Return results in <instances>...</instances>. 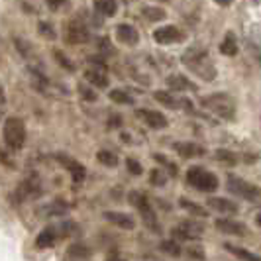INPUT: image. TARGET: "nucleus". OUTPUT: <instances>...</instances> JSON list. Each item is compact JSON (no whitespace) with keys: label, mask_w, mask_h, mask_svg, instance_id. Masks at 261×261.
<instances>
[{"label":"nucleus","mask_w":261,"mask_h":261,"mask_svg":"<svg viewBox=\"0 0 261 261\" xmlns=\"http://www.w3.org/2000/svg\"><path fill=\"white\" fill-rule=\"evenodd\" d=\"M181 61H183L185 65L189 67L195 75H198V77L204 79V81L216 79V69H214V65L208 61V55H206L204 49L191 47V49H187V51L183 53Z\"/></svg>","instance_id":"nucleus-1"},{"label":"nucleus","mask_w":261,"mask_h":261,"mask_svg":"<svg viewBox=\"0 0 261 261\" xmlns=\"http://www.w3.org/2000/svg\"><path fill=\"white\" fill-rule=\"evenodd\" d=\"M200 105L224 120H232L236 116V100L226 92H216L212 96H204V98H200Z\"/></svg>","instance_id":"nucleus-2"},{"label":"nucleus","mask_w":261,"mask_h":261,"mask_svg":"<svg viewBox=\"0 0 261 261\" xmlns=\"http://www.w3.org/2000/svg\"><path fill=\"white\" fill-rule=\"evenodd\" d=\"M2 138H4V144L8 145L10 149H22L24 144H26V126H24V122L16 116L6 118L4 128H2Z\"/></svg>","instance_id":"nucleus-3"},{"label":"nucleus","mask_w":261,"mask_h":261,"mask_svg":"<svg viewBox=\"0 0 261 261\" xmlns=\"http://www.w3.org/2000/svg\"><path fill=\"white\" fill-rule=\"evenodd\" d=\"M187 183L200 193H214L220 187L216 175H212L204 167H196V165L187 171Z\"/></svg>","instance_id":"nucleus-4"},{"label":"nucleus","mask_w":261,"mask_h":261,"mask_svg":"<svg viewBox=\"0 0 261 261\" xmlns=\"http://www.w3.org/2000/svg\"><path fill=\"white\" fill-rule=\"evenodd\" d=\"M128 202L140 212V216H142V220H144V224L147 226V228H151L153 232H159V222H157L155 212H153V208H151L149 198H147L144 193H140V191H132L130 195H128Z\"/></svg>","instance_id":"nucleus-5"},{"label":"nucleus","mask_w":261,"mask_h":261,"mask_svg":"<svg viewBox=\"0 0 261 261\" xmlns=\"http://www.w3.org/2000/svg\"><path fill=\"white\" fill-rule=\"evenodd\" d=\"M226 185H228V191L234 193L236 196H240V198H246V200H249V202H257V200H261L259 187L253 183H249V181H246V179H242V177H238V175H228Z\"/></svg>","instance_id":"nucleus-6"},{"label":"nucleus","mask_w":261,"mask_h":261,"mask_svg":"<svg viewBox=\"0 0 261 261\" xmlns=\"http://www.w3.org/2000/svg\"><path fill=\"white\" fill-rule=\"evenodd\" d=\"M171 234H173V240H177V242H195L204 234V224L198 220H185V222L177 224L171 230Z\"/></svg>","instance_id":"nucleus-7"},{"label":"nucleus","mask_w":261,"mask_h":261,"mask_svg":"<svg viewBox=\"0 0 261 261\" xmlns=\"http://www.w3.org/2000/svg\"><path fill=\"white\" fill-rule=\"evenodd\" d=\"M53 157H55V161H59V165H61V167L71 175V179H73L75 183H81V181L87 177V169H85V165H83V163H79L77 159L65 155V153H55Z\"/></svg>","instance_id":"nucleus-8"},{"label":"nucleus","mask_w":261,"mask_h":261,"mask_svg":"<svg viewBox=\"0 0 261 261\" xmlns=\"http://www.w3.org/2000/svg\"><path fill=\"white\" fill-rule=\"evenodd\" d=\"M136 116L140 118V120L144 122L147 128H151V130H163V128H167V126H169L167 118L163 116L161 112H157V110H149V108H138V110H136Z\"/></svg>","instance_id":"nucleus-9"},{"label":"nucleus","mask_w":261,"mask_h":261,"mask_svg":"<svg viewBox=\"0 0 261 261\" xmlns=\"http://www.w3.org/2000/svg\"><path fill=\"white\" fill-rule=\"evenodd\" d=\"M91 38V34H89V30L85 24H81L79 20H71L69 24H67V30H65V39L67 43H73V45H81V43H87Z\"/></svg>","instance_id":"nucleus-10"},{"label":"nucleus","mask_w":261,"mask_h":261,"mask_svg":"<svg viewBox=\"0 0 261 261\" xmlns=\"http://www.w3.org/2000/svg\"><path fill=\"white\" fill-rule=\"evenodd\" d=\"M185 36L183 32L179 30L177 26H163V28H157L155 32H153V39H155L157 43H161V45H171V43H177V41H181Z\"/></svg>","instance_id":"nucleus-11"},{"label":"nucleus","mask_w":261,"mask_h":261,"mask_svg":"<svg viewBox=\"0 0 261 261\" xmlns=\"http://www.w3.org/2000/svg\"><path fill=\"white\" fill-rule=\"evenodd\" d=\"M216 228H218L222 234L238 236V238H244V236L249 234L246 224L238 222V220H232V218H220V220H216Z\"/></svg>","instance_id":"nucleus-12"},{"label":"nucleus","mask_w":261,"mask_h":261,"mask_svg":"<svg viewBox=\"0 0 261 261\" xmlns=\"http://www.w3.org/2000/svg\"><path fill=\"white\" fill-rule=\"evenodd\" d=\"M105 220H108L110 224L118 226L120 230H134L136 228V220L132 218L130 214L126 212H118V210H106Z\"/></svg>","instance_id":"nucleus-13"},{"label":"nucleus","mask_w":261,"mask_h":261,"mask_svg":"<svg viewBox=\"0 0 261 261\" xmlns=\"http://www.w3.org/2000/svg\"><path fill=\"white\" fill-rule=\"evenodd\" d=\"M85 81L96 89H108L110 81L106 77V67H91L85 71Z\"/></svg>","instance_id":"nucleus-14"},{"label":"nucleus","mask_w":261,"mask_h":261,"mask_svg":"<svg viewBox=\"0 0 261 261\" xmlns=\"http://www.w3.org/2000/svg\"><path fill=\"white\" fill-rule=\"evenodd\" d=\"M173 147H175V151L181 157H185V159H195V157L206 155V149H204L202 145L193 144V142H179V144H175Z\"/></svg>","instance_id":"nucleus-15"},{"label":"nucleus","mask_w":261,"mask_h":261,"mask_svg":"<svg viewBox=\"0 0 261 261\" xmlns=\"http://www.w3.org/2000/svg\"><path fill=\"white\" fill-rule=\"evenodd\" d=\"M116 39L124 45H136L140 41L138 30L130 24H118L116 26Z\"/></svg>","instance_id":"nucleus-16"},{"label":"nucleus","mask_w":261,"mask_h":261,"mask_svg":"<svg viewBox=\"0 0 261 261\" xmlns=\"http://www.w3.org/2000/svg\"><path fill=\"white\" fill-rule=\"evenodd\" d=\"M41 195V183L38 181V177H30L24 183L18 187V196L20 200H26V198H36Z\"/></svg>","instance_id":"nucleus-17"},{"label":"nucleus","mask_w":261,"mask_h":261,"mask_svg":"<svg viewBox=\"0 0 261 261\" xmlns=\"http://www.w3.org/2000/svg\"><path fill=\"white\" fill-rule=\"evenodd\" d=\"M208 208L214 212H220V214H236L238 204L224 198V196H212V198H208Z\"/></svg>","instance_id":"nucleus-18"},{"label":"nucleus","mask_w":261,"mask_h":261,"mask_svg":"<svg viewBox=\"0 0 261 261\" xmlns=\"http://www.w3.org/2000/svg\"><path fill=\"white\" fill-rule=\"evenodd\" d=\"M167 87H169L171 91H179V92H185V91H195V83H191L189 77H185V75H179V73H173L167 77Z\"/></svg>","instance_id":"nucleus-19"},{"label":"nucleus","mask_w":261,"mask_h":261,"mask_svg":"<svg viewBox=\"0 0 261 261\" xmlns=\"http://www.w3.org/2000/svg\"><path fill=\"white\" fill-rule=\"evenodd\" d=\"M59 232H57V228H53V226H47V228H43L41 232L38 234V238H36V246H38L39 249H47L51 248L53 244L57 242V238H59Z\"/></svg>","instance_id":"nucleus-20"},{"label":"nucleus","mask_w":261,"mask_h":261,"mask_svg":"<svg viewBox=\"0 0 261 261\" xmlns=\"http://www.w3.org/2000/svg\"><path fill=\"white\" fill-rule=\"evenodd\" d=\"M92 4H94V10L106 18H112L118 12L116 0H92Z\"/></svg>","instance_id":"nucleus-21"},{"label":"nucleus","mask_w":261,"mask_h":261,"mask_svg":"<svg viewBox=\"0 0 261 261\" xmlns=\"http://www.w3.org/2000/svg\"><path fill=\"white\" fill-rule=\"evenodd\" d=\"M220 53L226 55V57H234V55H238V39H236L234 32H228V34L224 36L222 43H220Z\"/></svg>","instance_id":"nucleus-22"},{"label":"nucleus","mask_w":261,"mask_h":261,"mask_svg":"<svg viewBox=\"0 0 261 261\" xmlns=\"http://www.w3.org/2000/svg\"><path fill=\"white\" fill-rule=\"evenodd\" d=\"M224 249H228L240 261H261V255H255V253L248 251L246 248H240V246H234V244H224Z\"/></svg>","instance_id":"nucleus-23"},{"label":"nucleus","mask_w":261,"mask_h":261,"mask_svg":"<svg viewBox=\"0 0 261 261\" xmlns=\"http://www.w3.org/2000/svg\"><path fill=\"white\" fill-rule=\"evenodd\" d=\"M179 206L183 210H187L189 214H193V216H200V218H206L208 216V210L204 208V206H200V204H196L193 200H189V198H179Z\"/></svg>","instance_id":"nucleus-24"},{"label":"nucleus","mask_w":261,"mask_h":261,"mask_svg":"<svg viewBox=\"0 0 261 261\" xmlns=\"http://www.w3.org/2000/svg\"><path fill=\"white\" fill-rule=\"evenodd\" d=\"M153 96H155L157 102H161V105L167 106V108H173V110H179V106H183V100H177V98L167 91H155Z\"/></svg>","instance_id":"nucleus-25"},{"label":"nucleus","mask_w":261,"mask_h":261,"mask_svg":"<svg viewBox=\"0 0 261 261\" xmlns=\"http://www.w3.org/2000/svg\"><path fill=\"white\" fill-rule=\"evenodd\" d=\"M159 248H161L163 253H167L171 257H179V255L183 253V248H181V244H179L177 240H163Z\"/></svg>","instance_id":"nucleus-26"},{"label":"nucleus","mask_w":261,"mask_h":261,"mask_svg":"<svg viewBox=\"0 0 261 261\" xmlns=\"http://www.w3.org/2000/svg\"><path fill=\"white\" fill-rule=\"evenodd\" d=\"M142 14H144L147 20H151V22H161V20H165V16H167V12H165L163 8H157V6H144V8H142Z\"/></svg>","instance_id":"nucleus-27"},{"label":"nucleus","mask_w":261,"mask_h":261,"mask_svg":"<svg viewBox=\"0 0 261 261\" xmlns=\"http://www.w3.org/2000/svg\"><path fill=\"white\" fill-rule=\"evenodd\" d=\"M108 96L116 105H134V98L126 91H122V89H112V91L108 92Z\"/></svg>","instance_id":"nucleus-28"},{"label":"nucleus","mask_w":261,"mask_h":261,"mask_svg":"<svg viewBox=\"0 0 261 261\" xmlns=\"http://www.w3.org/2000/svg\"><path fill=\"white\" fill-rule=\"evenodd\" d=\"M96 161L100 163V165H105V167H116L118 165V157L112 153V151H108V149H100L98 153H96Z\"/></svg>","instance_id":"nucleus-29"},{"label":"nucleus","mask_w":261,"mask_h":261,"mask_svg":"<svg viewBox=\"0 0 261 261\" xmlns=\"http://www.w3.org/2000/svg\"><path fill=\"white\" fill-rule=\"evenodd\" d=\"M53 57L57 59V63L63 67L65 71H69V73H73V71H75V63H73V61H71V59H69L61 49H55V51H53Z\"/></svg>","instance_id":"nucleus-30"},{"label":"nucleus","mask_w":261,"mask_h":261,"mask_svg":"<svg viewBox=\"0 0 261 261\" xmlns=\"http://www.w3.org/2000/svg\"><path fill=\"white\" fill-rule=\"evenodd\" d=\"M214 157H216L220 163H226V165H236V163H238V157H236V153L228 151V149H218V151L214 153Z\"/></svg>","instance_id":"nucleus-31"},{"label":"nucleus","mask_w":261,"mask_h":261,"mask_svg":"<svg viewBox=\"0 0 261 261\" xmlns=\"http://www.w3.org/2000/svg\"><path fill=\"white\" fill-rule=\"evenodd\" d=\"M38 32H39V36H41V38H45V39H55V38H57V32H55V28H53L49 22H39Z\"/></svg>","instance_id":"nucleus-32"},{"label":"nucleus","mask_w":261,"mask_h":261,"mask_svg":"<svg viewBox=\"0 0 261 261\" xmlns=\"http://www.w3.org/2000/svg\"><path fill=\"white\" fill-rule=\"evenodd\" d=\"M185 253H187L193 261H204V257H206V253H204V248H202V246H189V248L185 249Z\"/></svg>","instance_id":"nucleus-33"},{"label":"nucleus","mask_w":261,"mask_h":261,"mask_svg":"<svg viewBox=\"0 0 261 261\" xmlns=\"http://www.w3.org/2000/svg\"><path fill=\"white\" fill-rule=\"evenodd\" d=\"M43 212L49 214V216H61V214H65L67 212V204H63V200H55V202L49 204Z\"/></svg>","instance_id":"nucleus-34"},{"label":"nucleus","mask_w":261,"mask_h":261,"mask_svg":"<svg viewBox=\"0 0 261 261\" xmlns=\"http://www.w3.org/2000/svg\"><path fill=\"white\" fill-rule=\"evenodd\" d=\"M153 157H155V161H159L165 169H169V175L171 177H177V165L175 163H171L167 157L163 155V153H153Z\"/></svg>","instance_id":"nucleus-35"},{"label":"nucleus","mask_w":261,"mask_h":261,"mask_svg":"<svg viewBox=\"0 0 261 261\" xmlns=\"http://www.w3.org/2000/svg\"><path fill=\"white\" fill-rule=\"evenodd\" d=\"M167 181V173L161 169H153L151 171V177H149V183L155 185V187H163Z\"/></svg>","instance_id":"nucleus-36"},{"label":"nucleus","mask_w":261,"mask_h":261,"mask_svg":"<svg viewBox=\"0 0 261 261\" xmlns=\"http://www.w3.org/2000/svg\"><path fill=\"white\" fill-rule=\"evenodd\" d=\"M69 255H71V257H89V255H91V249L81 246V244H75V246L69 248Z\"/></svg>","instance_id":"nucleus-37"},{"label":"nucleus","mask_w":261,"mask_h":261,"mask_svg":"<svg viewBox=\"0 0 261 261\" xmlns=\"http://www.w3.org/2000/svg\"><path fill=\"white\" fill-rule=\"evenodd\" d=\"M79 92H81V96L85 98V100H89V102H94L98 96H96V92L92 91L91 87H87V85H79Z\"/></svg>","instance_id":"nucleus-38"},{"label":"nucleus","mask_w":261,"mask_h":261,"mask_svg":"<svg viewBox=\"0 0 261 261\" xmlns=\"http://www.w3.org/2000/svg\"><path fill=\"white\" fill-rule=\"evenodd\" d=\"M126 167H128V171H130L132 175H138V177L144 173V167H142V163H140V161H136L134 157H130V159L126 161Z\"/></svg>","instance_id":"nucleus-39"},{"label":"nucleus","mask_w":261,"mask_h":261,"mask_svg":"<svg viewBox=\"0 0 261 261\" xmlns=\"http://www.w3.org/2000/svg\"><path fill=\"white\" fill-rule=\"evenodd\" d=\"M65 4V0H47V6L51 8V10H57V8H61Z\"/></svg>","instance_id":"nucleus-40"},{"label":"nucleus","mask_w":261,"mask_h":261,"mask_svg":"<svg viewBox=\"0 0 261 261\" xmlns=\"http://www.w3.org/2000/svg\"><path fill=\"white\" fill-rule=\"evenodd\" d=\"M120 124H122V118H118V116L110 118V126H112V128H118Z\"/></svg>","instance_id":"nucleus-41"},{"label":"nucleus","mask_w":261,"mask_h":261,"mask_svg":"<svg viewBox=\"0 0 261 261\" xmlns=\"http://www.w3.org/2000/svg\"><path fill=\"white\" fill-rule=\"evenodd\" d=\"M214 2H216L218 6H230V4L234 2V0H214Z\"/></svg>","instance_id":"nucleus-42"},{"label":"nucleus","mask_w":261,"mask_h":261,"mask_svg":"<svg viewBox=\"0 0 261 261\" xmlns=\"http://www.w3.org/2000/svg\"><path fill=\"white\" fill-rule=\"evenodd\" d=\"M106 261H126V259H120V257H116V255H112V257H108Z\"/></svg>","instance_id":"nucleus-43"},{"label":"nucleus","mask_w":261,"mask_h":261,"mask_svg":"<svg viewBox=\"0 0 261 261\" xmlns=\"http://www.w3.org/2000/svg\"><path fill=\"white\" fill-rule=\"evenodd\" d=\"M255 222H257V224H259V226H261V214H259V216H257V220H255Z\"/></svg>","instance_id":"nucleus-44"},{"label":"nucleus","mask_w":261,"mask_h":261,"mask_svg":"<svg viewBox=\"0 0 261 261\" xmlns=\"http://www.w3.org/2000/svg\"><path fill=\"white\" fill-rule=\"evenodd\" d=\"M155 2H169V0H155Z\"/></svg>","instance_id":"nucleus-45"}]
</instances>
